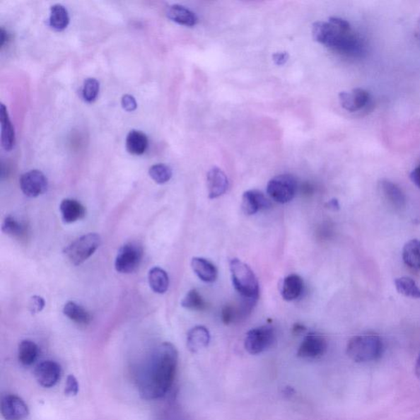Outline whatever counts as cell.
Here are the masks:
<instances>
[{"label":"cell","mask_w":420,"mask_h":420,"mask_svg":"<svg viewBox=\"0 0 420 420\" xmlns=\"http://www.w3.org/2000/svg\"><path fill=\"white\" fill-rule=\"evenodd\" d=\"M329 206L330 207H332V208H337L338 207V202H337V199H332V201H331L329 203Z\"/></svg>","instance_id":"42"},{"label":"cell","mask_w":420,"mask_h":420,"mask_svg":"<svg viewBox=\"0 0 420 420\" xmlns=\"http://www.w3.org/2000/svg\"><path fill=\"white\" fill-rule=\"evenodd\" d=\"M148 281L151 288L157 294H165L168 289V275L165 270L160 267H155L150 270Z\"/></svg>","instance_id":"25"},{"label":"cell","mask_w":420,"mask_h":420,"mask_svg":"<svg viewBox=\"0 0 420 420\" xmlns=\"http://www.w3.org/2000/svg\"><path fill=\"white\" fill-rule=\"evenodd\" d=\"M151 177L158 184L168 182L173 176L172 169L163 163L153 165L148 170Z\"/></svg>","instance_id":"32"},{"label":"cell","mask_w":420,"mask_h":420,"mask_svg":"<svg viewBox=\"0 0 420 420\" xmlns=\"http://www.w3.org/2000/svg\"><path fill=\"white\" fill-rule=\"evenodd\" d=\"M289 59V54L288 52H279L273 54V60L276 65L283 66Z\"/></svg>","instance_id":"38"},{"label":"cell","mask_w":420,"mask_h":420,"mask_svg":"<svg viewBox=\"0 0 420 420\" xmlns=\"http://www.w3.org/2000/svg\"><path fill=\"white\" fill-rule=\"evenodd\" d=\"M229 182L225 173L217 167H214L207 173V187L209 199L222 197L227 192Z\"/></svg>","instance_id":"15"},{"label":"cell","mask_w":420,"mask_h":420,"mask_svg":"<svg viewBox=\"0 0 420 420\" xmlns=\"http://www.w3.org/2000/svg\"><path fill=\"white\" fill-rule=\"evenodd\" d=\"M210 341V334L206 327L197 326L188 332L187 345L188 349L197 353L207 347Z\"/></svg>","instance_id":"20"},{"label":"cell","mask_w":420,"mask_h":420,"mask_svg":"<svg viewBox=\"0 0 420 420\" xmlns=\"http://www.w3.org/2000/svg\"><path fill=\"white\" fill-rule=\"evenodd\" d=\"M2 231L13 238L22 239L27 235L28 230L27 224L20 221L13 215H8L4 220Z\"/></svg>","instance_id":"27"},{"label":"cell","mask_w":420,"mask_h":420,"mask_svg":"<svg viewBox=\"0 0 420 420\" xmlns=\"http://www.w3.org/2000/svg\"><path fill=\"white\" fill-rule=\"evenodd\" d=\"M339 101L343 109L348 112H358L366 109L371 104V95L366 90L356 88L351 91H342Z\"/></svg>","instance_id":"11"},{"label":"cell","mask_w":420,"mask_h":420,"mask_svg":"<svg viewBox=\"0 0 420 420\" xmlns=\"http://www.w3.org/2000/svg\"><path fill=\"white\" fill-rule=\"evenodd\" d=\"M305 331V327L300 325V324H296L293 326V334H302V332H304Z\"/></svg>","instance_id":"40"},{"label":"cell","mask_w":420,"mask_h":420,"mask_svg":"<svg viewBox=\"0 0 420 420\" xmlns=\"http://www.w3.org/2000/svg\"><path fill=\"white\" fill-rule=\"evenodd\" d=\"M126 147L132 155L141 156L147 150L148 138L144 133L132 130L127 136Z\"/></svg>","instance_id":"24"},{"label":"cell","mask_w":420,"mask_h":420,"mask_svg":"<svg viewBox=\"0 0 420 420\" xmlns=\"http://www.w3.org/2000/svg\"><path fill=\"white\" fill-rule=\"evenodd\" d=\"M60 213L65 223H73L85 218L84 206L74 199H65L60 204Z\"/></svg>","instance_id":"17"},{"label":"cell","mask_w":420,"mask_h":420,"mask_svg":"<svg viewBox=\"0 0 420 420\" xmlns=\"http://www.w3.org/2000/svg\"><path fill=\"white\" fill-rule=\"evenodd\" d=\"M409 177L414 185L420 188V165L414 169Z\"/></svg>","instance_id":"39"},{"label":"cell","mask_w":420,"mask_h":420,"mask_svg":"<svg viewBox=\"0 0 420 420\" xmlns=\"http://www.w3.org/2000/svg\"><path fill=\"white\" fill-rule=\"evenodd\" d=\"M167 16L172 21L178 24L187 25V27H194L198 22V18L185 6L180 4H173L167 9Z\"/></svg>","instance_id":"21"},{"label":"cell","mask_w":420,"mask_h":420,"mask_svg":"<svg viewBox=\"0 0 420 420\" xmlns=\"http://www.w3.org/2000/svg\"><path fill=\"white\" fill-rule=\"evenodd\" d=\"M416 373L418 376L420 378V355L419 356L416 365Z\"/></svg>","instance_id":"43"},{"label":"cell","mask_w":420,"mask_h":420,"mask_svg":"<svg viewBox=\"0 0 420 420\" xmlns=\"http://www.w3.org/2000/svg\"><path fill=\"white\" fill-rule=\"evenodd\" d=\"M382 197L388 206L395 210H402L406 207L407 198L402 189L397 184L389 180H382L379 183Z\"/></svg>","instance_id":"14"},{"label":"cell","mask_w":420,"mask_h":420,"mask_svg":"<svg viewBox=\"0 0 420 420\" xmlns=\"http://www.w3.org/2000/svg\"><path fill=\"white\" fill-rule=\"evenodd\" d=\"M271 203L269 199L259 189H249L243 196L242 208L244 214L253 215L260 210L269 208Z\"/></svg>","instance_id":"16"},{"label":"cell","mask_w":420,"mask_h":420,"mask_svg":"<svg viewBox=\"0 0 420 420\" xmlns=\"http://www.w3.org/2000/svg\"><path fill=\"white\" fill-rule=\"evenodd\" d=\"M383 352V344L381 338L373 334L352 337L346 347L348 356L357 363L378 361L382 356Z\"/></svg>","instance_id":"4"},{"label":"cell","mask_w":420,"mask_h":420,"mask_svg":"<svg viewBox=\"0 0 420 420\" xmlns=\"http://www.w3.org/2000/svg\"><path fill=\"white\" fill-rule=\"evenodd\" d=\"M222 320L224 325H229L240 320L238 310L234 306L225 305L222 310Z\"/></svg>","instance_id":"34"},{"label":"cell","mask_w":420,"mask_h":420,"mask_svg":"<svg viewBox=\"0 0 420 420\" xmlns=\"http://www.w3.org/2000/svg\"><path fill=\"white\" fill-rule=\"evenodd\" d=\"M19 182L25 196L30 198L43 194L48 188L47 177L40 170H32L23 174Z\"/></svg>","instance_id":"9"},{"label":"cell","mask_w":420,"mask_h":420,"mask_svg":"<svg viewBox=\"0 0 420 420\" xmlns=\"http://www.w3.org/2000/svg\"><path fill=\"white\" fill-rule=\"evenodd\" d=\"M61 373H62V370L57 362L45 361L35 368V378L40 386L50 388L59 383Z\"/></svg>","instance_id":"12"},{"label":"cell","mask_w":420,"mask_h":420,"mask_svg":"<svg viewBox=\"0 0 420 420\" xmlns=\"http://www.w3.org/2000/svg\"><path fill=\"white\" fill-rule=\"evenodd\" d=\"M0 122H1V142L5 151H11L15 145V132L6 107L0 106Z\"/></svg>","instance_id":"22"},{"label":"cell","mask_w":420,"mask_h":420,"mask_svg":"<svg viewBox=\"0 0 420 420\" xmlns=\"http://www.w3.org/2000/svg\"><path fill=\"white\" fill-rule=\"evenodd\" d=\"M312 37L316 42L353 58L366 54V45L346 20L332 17L327 22H316L312 25Z\"/></svg>","instance_id":"2"},{"label":"cell","mask_w":420,"mask_h":420,"mask_svg":"<svg viewBox=\"0 0 420 420\" xmlns=\"http://www.w3.org/2000/svg\"><path fill=\"white\" fill-rule=\"evenodd\" d=\"M234 288L244 301L255 305L259 299V285L257 278L250 266L238 259L230 261Z\"/></svg>","instance_id":"3"},{"label":"cell","mask_w":420,"mask_h":420,"mask_svg":"<svg viewBox=\"0 0 420 420\" xmlns=\"http://www.w3.org/2000/svg\"><path fill=\"white\" fill-rule=\"evenodd\" d=\"M18 361L25 366H33L39 356V347L30 340H24L18 346Z\"/></svg>","instance_id":"28"},{"label":"cell","mask_w":420,"mask_h":420,"mask_svg":"<svg viewBox=\"0 0 420 420\" xmlns=\"http://www.w3.org/2000/svg\"><path fill=\"white\" fill-rule=\"evenodd\" d=\"M1 414L5 420H25L29 416V409L21 397L4 396L1 401Z\"/></svg>","instance_id":"10"},{"label":"cell","mask_w":420,"mask_h":420,"mask_svg":"<svg viewBox=\"0 0 420 420\" xmlns=\"http://www.w3.org/2000/svg\"><path fill=\"white\" fill-rule=\"evenodd\" d=\"M79 392V385L78 380L73 375L66 378L64 393L68 397H75Z\"/></svg>","instance_id":"35"},{"label":"cell","mask_w":420,"mask_h":420,"mask_svg":"<svg viewBox=\"0 0 420 420\" xmlns=\"http://www.w3.org/2000/svg\"><path fill=\"white\" fill-rule=\"evenodd\" d=\"M63 312L66 317L78 325H87L92 320V316L89 312L74 301H69L64 305Z\"/></svg>","instance_id":"23"},{"label":"cell","mask_w":420,"mask_h":420,"mask_svg":"<svg viewBox=\"0 0 420 420\" xmlns=\"http://www.w3.org/2000/svg\"><path fill=\"white\" fill-rule=\"evenodd\" d=\"M192 268L199 279L204 283H214L218 278V269L211 261L202 257L192 259Z\"/></svg>","instance_id":"18"},{"label":"cell","mask_w":420,"mask_h":420,"mask_svg":"<svg viewBox=\"0 0 420 420\" xmlns=\"http://www.w3.org/2000/svg\"><path fill=\"white\" fill-rule=\"evenodd\" d=\"M327 347V341L324 337L317 334H310L301 342L297 355L307 360H313L324 356Z\"/></svg>","instance_id":"13"},{"label":"cell","mask_w":420,"mask_h":420,"mask_svg":"<svg viewBox=\"0 0 420 420\" xmlns=\"http://www.w3.org/2000/svg\"><path fill=\"white\" fill-rule=\"evenodd\" d=\"M181 304L183 308L192 311H203L207 307L206 302L197 289L189 291Z\"/></svg>","instance_id":"31"},{"label":"cell","mask_w":420,"mask_h":420,"mask_svg":"<svg viewBox=\"0 0 420 420\" xmlns=\"http://www.w3.org/2000/svg\"><path fill=\"white\" fill-rule=\"evenodd\" d=\"M297 191V182L290 174H281L271 179L267 185L269 197L279 204L293 201Z\"/></svg>","instance_id":"6"},{"label":"cell","mask_w":420,"mask_h":420,"mask_svg":"<svg viewBox=\"0 0 420 420\" xmlns=\"http://www.w3.org/2000/svg\"><path fill=\"white\" fill-rule=\"evenodd\" d=\"M45 305V302L42 296H34L30 301V311L32 312L33 314L39 313V312L44 309Z\"/></svg>","instance_id":"36"},{"label":"cell","mask_w":420,"mask_h":420,"mask_svg":"<svg viewBox=\"0 0 420 420\" xmlns=\"http://www.w3.org/2000/svg\"><path fill=\"white\" fill-rule=\"evenodd\" d=\"M178 352L170 342H163L151 352L138 376V391L143 399L153 401L166 396L175 380Z\"/></svg>","instance_id":"1"},{"label":"cell","mask_w":420,"mask_h":420,"mask_svg":"<svg viewBox=\"0 0 420 420\" xmlns=\"http://www.w3.org/2000/svg\"><path fill=\"white\" fill-rule=\"evenodd\" d=\"M275 337V330L271 325L255 327L245 336V350L252 355L261 354L274 344Z\"/></svg>","instance_id":"8"},{"label":"cell","mask_w":420,"mask_h":420,"mask_svg":"<svg viewBox=\"0 0 420 420\" xmlns=\"http://www.w3.org/2000/svg\"><path fill=\"white\" fill-rule=\"evenodd\" d=\"M69 23V16L68 10L63 5L54 4L51 7L49 25L50 27L56 30H63Z\"/></svg>","instance_id":"29"},{"label":"cell","mask_w":420,"mask_h":420,"mask_svg":"<svg viewBox=\"0 0 420 420\" xmlns=\"http://www.w3.org/2000/svg\"><path fill=\"white\" fill-rule=\"evenodd\" d=\"M143 258V248L137 243L122 245L115 259V269L120 274L134 273L139 268Z\"/></svg>","instance_id":"7"},{"label":"cell","mask_w":420,"mask_h":420,"mask_svg":"<svg viewBox=\"0 0 420 420\" xmlns=\"http://www.w3.org/2000/svg\"><path fill=\"white\" fill-rule=\"evenodd\" d=\"M122 106L128 112L134 111L136 109V101L132 95H125L122 98Z\"/></svg>","instance_id":"37"},{"label":"cell","mask_w":420,"mask_h":420,"mask_svg":"<svg viewBox=\"0 0 420 420\" xmlns=\"http://www.w3.org/2000/svg\"><path fill=\"white\" fill-rule=\"evenodd\" d=\"M304 290V281L297 274L286 276L281 285V293L285 301H293L298 299Z\"/></svg>","instance_id":"19"},{"label":"cell","mask_w":420,"mask_h":420,"mask_svg":"<svg viewBox=\"0 0 420 420\" xmlns=\"http://www.w3.org/2000/svg\"><path fill=\"white\" fill-rule=\"evenodd\" d=\"M402 258L404 263L413 269H420V240H409L403 248Z\"/></svg>","instance_id":"26"},{"label":"cell","mask_w":420,"mask_h":420,"mask_svg":"<svg viewBox=\"0 0 420 420\" xmlns=\"http://www.w3.org/2000/svg\"><path fill=\"white\" fill-rule=\"evenodd\" d=\"M8 39V34L4 29H1V38H0V42H1V45H4L6 40Z\"/></svg>","instance_id":"41"},{"label":"cell","mask_w":420,"mask_h":420,"mask_svg":"<svg viewBox=\"0 0 420 420\" xmlns=\"http://www.w3.org/2000/svg\"><path fill=\"white\" fill-rule=\"evenodd\" d=\"M395 286L399 293L411 298L420 299V288L412 279L402 276L395 280Z\"/></svg>","instance_id":"30"},{"label":"cell","mask_w":420,"mask_h":420,"mask_svg":"<svg viewBox=\"0 0 420 420\" xmlns=\"http://www.w3.org/2000/svg\"><path fill=\"white\" fill-rule=\"evenodd\" d=\"M101 238L97 233L81 235L64 250L66 258L71 264L78 266L91 257L100 247Z\"/></svg>","instance_id":"5"},{"label":"cell","mask_w":420,"mask_h":420,"mask_svg":"<svg viewBox=\"0 0 420 420\" xmlns=\"http://www.w3.org/2000/svg\"><path fill=\"white\" fill-rule=\"evenodd\" d=\"M100 91V83L95 78H87L85 81L83 89V99L92 103L94 102L97 96L99 95Z\"/></svg>","instance_id":"33"}]
</instances>
